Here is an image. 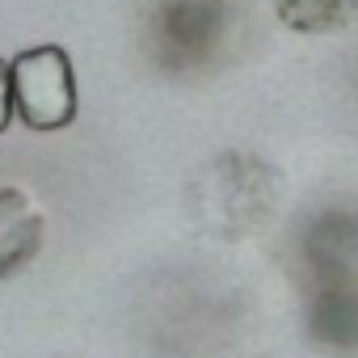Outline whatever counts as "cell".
<instances>
[{"label": "cell", "instance_id": "6da1fadb", "mask_svg": "<svg viewBox=\"0 0 358 358\" xmlns=\"http://www.w3.org/2000/svg\"><path fill=\"white\" fill-rule=\"evenodd\" d=\"M236 0H152L148 55L169 76L220 68L236 43Z\"/></svg>", "mask_w": 358, "mask_h": 358}, {"label": "cell", "instance_id": "7a4b0ae2", "mask_svg": "<svg viewBox=\"0 0 358 358\" xmlns=\"http://www.w3.org/2000/svg\"><path fill=\"white\" fill-rule=\"evenodd\" d=\"M13 110L30 131H59L76 118V72L64 47L22 51L13 64Z\"/></svg>", "mask_w": 358, "mask_h": 358}, {"label": "cell", "instance_id": "3957f363", "mask_svg": "<svg viewBox=\"0 0 358 358\" xmlns=\"http://www.w3.org/2000/svg\"><path fill=\"white\" fill-rule=\"evenodd\" d=\"M308 329L329 345H358V266L312 274Z\"/></svg>", "mask_w": 358, "mask_h": 358}, {"label": "cell", "instance_id": "277c9868", "mask_svg": "<svg viewBox=\"0 0 358 358\" xmlns=\"http://www.w3.org/2000/svg\"><path fill=\"white\" fill-rule=\"evenodd\" d=\"M43 245V215L22 190H0V282L22 274Z\"/></svg>", "mask_w": 358, "mask_h": 358}, {"label": "cell", "instance_id": "5b68a950", "mask_svg": "<svg viewBox=\"0 0 358 358\" xmlns=\"http://www.w3.org/2000/svg\"><path fill=\"white\" fill-rule=\"evenodd\" d=\"M303 262L312 274L358 266V211H320L303 232Z\"/></svg>", "mask_w": 358, "mask_h": 358}, {"label": "cell", "instance_id": "8992f818", "mask_svg": "<svg viewBox=\"0 0 358 358\" xmlns=\"http://www.w3.org/2000/svg\"><path fill=\"white\" fill-rule=\"evenodd\" d=\"M274 9L299 34H337L358 22V0H274Z\"/></svg>", "mask_w": 358, "mask_h": 358}, {"label": "cell", "instance_id": "52a82bcc", "mask_svg": "<svg viewBox=\"0 0 358 358\" xmlns=\"http://www.w3.org/2000/svg\"><path fill=\"white\" fill-rule=\"evenodd\" d=\"M13 72H9V64L0 59V135L9 131V122H13Z\"/></svg>", "mask_w": 358, "mask_h": 358}]
</instances>
